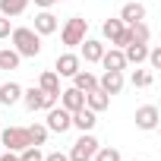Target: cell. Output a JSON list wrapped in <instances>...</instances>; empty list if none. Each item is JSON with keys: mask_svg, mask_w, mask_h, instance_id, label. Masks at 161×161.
Listing matches in <instances>:
<instances>
[{"mask_svg": "<svg viewBox=\"0 0 161 161\" xmlns=\"http://www.w3.org/2000/svg\"><path fill=\"white\" fill-rule=\"evenodd\" d=\"M10 35H13V51H16L19 57H38V54H41V35H38L35 29L19 25V29H13Z\"/></svg>", "mask_w": 161, "mask_h": 161, "instance_id": "cell-1", "label": "cell"}, {"mask_svg": "<svg viewBox=\"0 0 161 161\" xmlns=\"http://www.w3.org/2000/svg\"><path fill=\"white\" fill-rule=\"evenodd\" d=\"M86 32H89V19H86V16H73V19H66V25L60 29V41H63L66 47H76V44H82Z\"/></svg>", "mask_w": 161, "mask_h": 161, "instance_id": "cell-2", "label": "cell"}, {"mask_svg": "<svg viewBox=\"0 0 161 161\" xmlns=\"http://www.w3.org/2000/svg\"><path fill=\"white\" fill-rule=\"evenodd\" d=\"M22 104H25L29 111H51V108L57 104V95H47L44 89L32 86V89H22Z\"/></svg>", "mask_w": 161, "mask_h": 161, "instance_id": "cell-3", "label": "cell"}, {"mask_svg": "<svg viewBox=\"0 0 161 161\" xmlns=\"http://www.w3.org/2000/svg\"><path fill=\"white\" fill-rule=\"evenodd\" d=\"M95 152H98V139L92 136V133H82L76 142H73V148H69V161H92L95 158Z\"/></svg>", "mask_w": 161, "mask_h": 161, "instance_id": "cell-4", "label": "cell"}, {"mask_svg": "<svg viewBox=\"0 0 161 161\" xmlns=\"http://www.w3.org/2000/svg\"><path fill=\"white\" fill-rule=\"evenodd\" d=\"M0 142L7 145V152H22L25 145H32L25 126H7V130L0 126Z\"/></svg>", "mask_w": 161, "mask_h": 161, "instance_id": "cell-5", "label": "cell"}, {"mask_svg": "<svg viewBox=\"0 0 161 161\" xmlns=\"http://www.w3.org/2000/svg\"><path fill=\"white\" fill-rule=\"evenodd\" d=\"M101 32H104V38L114 44V47H126L133 38H130V29L120 22V19H108L104 25H101Z\"/></svg>", "mask_w": 161, "mask_h": 161, "instance_id": "cell-6", "label": "cell"}, {"mask_svg": "<svg viewBox=\"0 0 161 161\" xmlns=\"http://www.w3.org/2000/svg\"><path fill=\"white\" fill-rule=\"evenodd\" d=\"M44 126H47V133H66V130L73 126V117H69V111H63V108L54 104V108L47 111V123H44Z\"/></svg>", "mask_w": 161, "mask_h": 161, "instance_id": "cell-7", "label": "cell"}, {"mask_svg": "<svg viewBox=\"0 0 161 161\" xmlns=\"http://www.w3.org/2000/svg\"><path fill=\"white\" fill-rule=\"evenodd\" d=\"M158 120H161V114H158V108H155V104H142V108L136 111V126H139V130H145V133L158 130Z\"/></svg>", "mask_w": 161, "mask_h": 161, "instance_id": "cell-8", "label": "cell"}, {"mask_svg": "<svg viewBox=\"0 0 161 161\" xmlns=\"http://www.w3.org/2000/svg\"><path fill=\"white\" fill-rule=\"evenodd\" d=\"M79 69H82V60H79L76 54H60L57 63H54V73L57 76H66V79H73Z\"/></svg>", "mask_w": 161, "mask_h": 161, "instance_id": "cell-9", "label": "cell"}, {"mask_svg": "<svg viewBox=\"0 0 161 161\" xmlns=\"http://www.w3.org/2000/svg\"><path fill=\"white\" fill-rule=\"evenodd\" d=\"M57 101H60V108L63 111H79V108H86V95L79 92V89H60V95H57Z\"/></svg>", "mask_w": 161, "mask_h": 161, "instance_id": "cell-10", "label": "cell"}, {"mask_svg": "<svg viewBox=\"0 0 161 161\" xmlns=\"http://www.w3.org/2000/svg\"><path fill=\"white\" fill-rule=\"evenodd\" d=\"M98 89L108 92V95H120V89H123V73H120V69H104V76L98 79Z\"/></svg>", "mask_w": 161, "mask_h": 161, "instance_id": "cell-11", "label": "cell"}, {"mask_svg": "<svg viewBox=\"0 0 161 161\" xmlns=\"http://www.w3.org/2000/svg\"><path fill=\"white\" fill-rule=\"evenodd\" d=\"M98 63H101L104 69H120V73H123V69H126V57H123V47H111V51L104 47V54H101V60H98Z\"/></svg>", "mask_w": 161, "mask_h": 161, "instance_id": "cell-12", "label": "cell"}, {"mask_svg": "<svg viewBox=\"0 0 161 161\" xmlns=\"http://www.w3.org/2000/svg\"><path fill=\"white\" fill-rule=\"evenodd\" d=\"M60 29V22H57V16L51 13V10H41L38 16H35V32L38 35H54Z\"/></svg>", "mask_w": 161, "mask_h": 161, "instance_id": "cell-13", "label": "cell"}, {"mask_svg": "<svg viewBox=\"0 0 161 161\" xmlns=\"http://www.w3.org/2000/svg\"><path fill=\"white\" fill-rule=\"evenodd\" d=\"M86 108L95 111V114H101V111L111 108V95L101 92V89H92V92H86Z\"/></svg>", "mask_w": 161, "mask_h": 161, "instance_id": "cell-14", "label": "cell"}, {"mask_svg": "<svg viewBox=\"0 0 161 161\" xmlns=\"http://www.w3.org/2000/svg\"><path fill=\"white\" fill-rule=\"evenodd\" d=\"M69 117H73V126H76L79 133H89V130H92V126L98 123L95 111H89V108H79V111H73Z\"/></svg>", "mask_w": 161, "mask_h": 161, "instance_id": "cell-15", "label": "cell"}, {"mask_svg": "<svg viewBox=\"0 0 161 161\" xmlns=\"http://www.w3.org/2000/svg\"><path fill=\"white\" fill-rule=\"evenodd\" d=\"M16 101H22V86H19V82L0 86V104H3V108H13Z\"/></svg>", "mask_w": 161, "mask_h": 161, "instance_id": "cell-16", "label": "cell"}, {"mask_svg": "<svg viewBox=\"0 0 161 161\" xmlns=\"http://www.w3.org/2000/svg\"><path fill=\"white\" fill-rule=\"evenodd\" d=\"M73 89H79V92H92V89H98V76L95 73H89V69H79L76 76H73Z\"/></svg>", "mask_w": 161, "mask_h": 161, "instance_id": "cell-17", "label": "cell"}, {"mask_svg": "<svg viewBox=\"0 0 161 161\" xmlns=\"http://www.w3.org/2000/svg\"><path fill=\"white\" fill-rule=\"evenodd\" d=\"M142 19H145V7L142 3H126L120 10V22L123 25H133V22H142Z\"/></svg>", "mask_w": 161, "mask_h": 161, "instance_id": "cell-18", "label": "cell"}, {"mask_svg": "<svg viewBox=\"0 0 161 161\" xmlns=\"http://www.w3.org/2000/svg\"><path fill=\"white\" fill-rule=\"evenodd\" d=\"M101 54H104V44H101V41H95V38H82V57H86V63H98Z\"/></svg>", "mask_w": 161, "mask_h": 161, "instance_id": "cell-19", "label": "cell"}, {"mask_svg": "<svg viewBox=\"0 0 161 161\" xmlns=\"http://www.w3.org/2000/svg\"><path fill=\"white\" fill-rule=\"evenodd\" d=\"M123 57H126V63H142L145 57H148V44H139V41H130L126 47H123Z\"/></svg>", "mask_w": 161, "mask_h": 161, "instance_id": "cell-20", "label": "cell"}, {"mask_svg": "<svg viewBox=\"0 0 161 161\" xmlns=\"http://www.w3.org/2000/svg\"><path fill=\"white\" fill-rule=\"evenodd\" d=\"M38 89H44L47 95H60V76L54 69H44L41 79H38Z\"/></svg>", "mask_w": 161, "mask_h": 161, "instance_id": "cell-21", "label": "cell"}, {"mask_svg": "<svg viewBox=\"0 0 161 161\" xmlns=\"http://www.w3.org/2000/svg\"><path fill=\"white\" fill-rule=\"evenodd\" d=\"M25 7H29V0H0V16H7V19L22 16Z\"/></svg>", "mask_w": 161, "mask_h": 161, "instance_id": "cell-22", "label": "cell"}, {"mask_svg": "<svg viewBox=\"0 0 161 161\" xmlns=\"http://www.w3.org/2000/svg\"><path fill=\"white\" fill-rule=\"evenodd\" d=\"M126 29H130V38H133V41H139V44H148L152 32H148L145 19H142V22H133V25H126Z\"/></svg>", "mask_w": 161, "mask_h": 161, "instance_id": "cell-23", "label": "cell"}, {"mask_svg": "<svg viewBox=\"0 0 161 161\" xmlns=\"http://www.w3.org/2000/svg\"><path fill=\"white\" fill-rule=\"evenodd\" d=\"M25 133H29V142L32 145H44L47 142V126L44 123H32V126H25Z\"/></svg>", "mask_w": 161, "mask_h": 161, "instance_id": "cell-24", "label": "cell"}, {"mask_svg": "<svg viewBox=\"0 0 161 161\" xmlns=\"http://www.w3.org/2000/svg\"><path fill=\"white\" fill-rule=\"evenodd\" d=\"M130 79H133V86H136V89H148V86L155 82V73H152V69H133Z\"/></svg>", "mask_w": 161, "mask_h": 161, "instance_id": "cell-25", "label": "cell"}, {"mask_svg": "<svg viewBox=\"0 0 161 161\" xmlns=\"http://www.w3.org/2000/svg\"><path fill=\"white\" fill-rule=\"evenodd\" d=\"M19 60H22V57H19L13 47L0 51V69H16V66H19Z\"/></svg>", "mask_w": 161, "mask_h": 161, "instance_id": "cell-26", "label": "cell"}, {"mask_svg": "<svg viewBox=\"0 0 161 161\" xmlns=\"http://www.w3.org/2000/svg\"><path fill=\"white\" fill-rule=\"evenodd\" d=\"M92 161H123V158H120V152H117V148H111V145H104V148H101V145H98V152H95V158H92Z\"/></svg>", "mask_w": 161, "mask_h": 161, "instance_id": "cell-27", "label": "cell"}, {"mask_svg": "<svg viewBox=\"0 0 161 161\" xmlns=\"http://www.w3.org/2000/svg\"><path fill=\"white\" fill-rule=\"evenodd\" d=\"M19 161H44V155H41L38 145H25V148L19 152Z\"/></svg>", "mask_w": 161, "mask_h": 161, "instance_id": "cell-28", "label": "cell"}, {"mask_svg": "<svg viewBox=\"0 0 161 161\" xmlns=\"http://www.w3.org/2000/svg\"><path fill=\"white\" fill-rule=\"evenodd\" d=\"M145 60H148L152 69H161V47H148V57Z\"/></svg>", "mask_w": 161, "mask_h": 161, "instance_id": "cell-29", "label": "cell"}, {"mask_svg": "<svg viewBox=\"0 0 161 161\" xmlns=\"http://www.w3.org/2000/svg\"><path fill=\"white\" fill-rule=\"evenodd\" d=\"M10 32H13V29H10V19H7V16H0V38H7Z\"/></svg>", "mask_w": 161, "mask_h": 161, "instance_id": "cell-30", "label": "cell"}, {"mask_svg": "<svg viewBox=\"0 0 161 161\" xmlns=\"http://www.w3.org/2000/svg\"><path fill=\"white\" fill-rule=\"evenodd\" d=\"M44 161H69L63 152H51V155H44Z\"/></svg>", "mask_w": 161, "mask_h": 161, "instance_id": "cell-31", "label": "cell"}, {"mask_svg": "<svg viewBox=\"0 0 161 161\" xmlns=\"http://www.w3.org/2000/svg\"><path fill=\"white\" fill-rule=\"evenodd\" d=\"M0 161H19V152H3V155H0Z\"/></svg>", "mask_w": 161, "mask_h": 161, "instance_id": "cell-32", "label": "cell"}, {"mask_svg": "<svg viewBox=\"0 0 161 161\" xmlns=\"http://www.w3.org/2000/svg\"><path fill=\"white\" fill-rule=\"evenodd\" d=\"M54 3H57V0H35V7H41V10H51Z\"/></svg>", "mask_w": 161, "mask_h": 161, "instance_id": "cell-33", "label": "cell"}]
</instances>
